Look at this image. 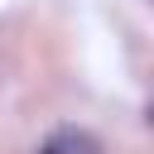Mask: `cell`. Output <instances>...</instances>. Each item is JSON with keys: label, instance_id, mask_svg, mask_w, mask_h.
<instances>
[{"label": "cell", "instance_id": "cell-1", "mask_svg": "<svg viewBox=\"0 0 154 154\" xmlns=\"http://www.w3.org/2000/svg\"><path fill=\"white\" fill-rule=\"evenodd\" d=\"M34 154H106V149H101V140H96L91 130H82V125H58Z\"/></svg>", "mask_w": 154, "mask_h": 154}]
</instances>
